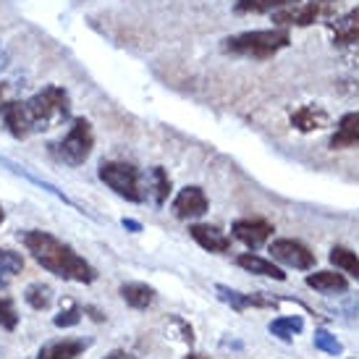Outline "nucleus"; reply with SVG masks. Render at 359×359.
Instances as JSON below:
<instances>
[{"mask_svg":"<svg viewBox=\"0 0 359 359\" xmlns=\"http://www.w3.org/2000/svg\"><path fill=\"white\" fill-rule=\"evenodd\" d=\"M71 116V100L66 90L60 87H45L42 92L32 95L24 102H6L3 121L11 137L27 140L29 134H40L53 126H58Z\"/></svg>","mask_w":359,"mask_h":359,"instance_id":"f257e3e1","label":"nucleus"},{"mask_svg":"<svg viewBox=\"0 0 359 359\" xmlns=\"http://www.w3.org/2000/svg\"><path fill=\"white\" fill-rule=\"evenodd\" d=\"M21 241L32 252V257L58 278L76 280V283H92L97 278V270L92 268L87 259L79 257L69 244H63L48 231H24Z\"/></svg>","mask_w":359,"mask_h":359,"instance_id":"f03ea898","label":"nucleus"},{"mask_svg":"<svg viewBox=\"0 0 359 359\" xmlns=\"http://www.w3.org/2000/svg\"><path fill=\"white\" fill-rule=\"evenodd\" d=\"M291 34L286 29H257V32H241L229 40H223V50L231 55H244V58H273L278 50L289 48Z\"/></svg>","mask_w":359,"mask_h":359,"instance_id":"7ed1b4c3","label":"nucleus"},{"mask_svg":"<svg viewBox=\"0 0 359 359\" xmlns=\"http://www.w3.org/2000/svg\"><path fill=\"white\" fill-rule=\"evenodd\" d=\"M100 179L108 184L110 189L118 197L129 202H144L147 200V189H144V176L140 168H134L131 163H118V160H108L100 165Z\"/></svg>","mask_w":359,"mask_h":359,"instance_id":"20e7f679","label":"nucleus"},{"mask_svg":"<svg viewBox=\"0 0 359 359\" xmlns=\"http://www.w3.org/2000/svg\"><path fill=\"white\" fill-rule=\"evenodd\" d=\"M92 147H95V134H92L90 121L76 118L71 123L69 134L53 144V155H55L60 163L76 168V165H81V163L92 155Z\"/></svg>","mask_w":359,"mask_h":359,"instance_id":"39448f33","label":"nucleus"},{"mask_svg":"<svg viewBox=\"0 0 359 359\" xmlns=\"http://www.w3.org/2000/svg\"><path fill=\"white\" fill-rule=\"evenodd\" d=\"M270 255H273V259H278V262L297 270H312L315 262H318L315 252L297 239H276L270 244Z\"/></svg>","mask_w":359,"mask_h":359,"instance_id":"423d86ee","label":"nucleus"},{"mask_svg":"<svg viewBox=\"0 0 359 359\" xmlns=\"http://www.w3.org/2000/svg\"><path fill=\"white\" fill-rule=\"evenodd\" d=\"M325 16H330V6L320 3V0H312L302 8H291L289 6V11H273V21H278L283 27H309V24L325 19Z\"/></svg>","mask_w":359,"mask_h":359,"instance_id":"0eeeda50","label":"nucleus"},{"mask_svg":"<svg viewBox=\"0 0 359 359\" xmlns=\"http://www.w3.org/2000/svg\"><path fill=\"white\" fill-rule=\"evenodd\" d=\"M273 231L276 229L262 218H241V220H233V226H231L233 239H239L241 244H247L250 250H259V247L273 236Z\"/></svg>","mask_w":359,"mask_h":359,"instance_id":"6e6552de","label":"nucleus"},{"mask_svg":"<svg viewBox=\"0 0 359 359\" xmlns=\"http://www.w3.org/2000/svg\"><path fill=\"white\" fill-rule=\"evenodd\" d=\"M210 202H208V194L200 189V187H187V189H181L176 194V200H173V215L179 220H194V218H202L205 212H208Z\"/></svg>","mask_w":359,"mask_h":359,"instance_id":"1a4fd4ad","label":"nucleus"},{"mask_svg":"<svg viewBox=\"0 0 359 359\" xmlns=\"http://www.w3.org/2000/svg\"><path fill=\"white\" fill-rule=\"evenodd\" d=\"M328 29L336 48H359V8L328 21Z\"/></svg>","mask_w":359,"mask_h":359,"instance_id":"9d476101","label":"nucleus"},{"mask_svg":"<svg viewBox=\"0 0 359 359\" xmlns=\"http://www.w3.org/2000/svg\"><path fill=\"white\" fill-rule=\"evenodd\" d=\"M218 291V299L226 302L229 307H233L236 312H244V309H273L276 307V299H268V297H262V294H241L236 289H229V286H215Z\"/></svg>","mask_w":359,"mask_h":359,"instance_id":"9b49d317","label":"nucleus"},{"mask_svg":"<svg viewBox=\"0 0 359 359\" xmlns=\"http://www.w3.org/2000/svg\"><path fill=\"white\" fill-rule=\"evenodd\" d=\"M189 233H191V239L197 241L202 250L212 252V255H223V252L231 250V239L220 229H215V226L194 223V226H189Z\"/></svg>","mask_w":359,"mask_h":359,"instance_id":"f8f14e48","label":"nucleus"},{"mask_svg":"<svg viewBox=\"0 0 359 359\" xmlns=\"http://www.w3.org/2000/svg\"><path fill=\"white\" fill-rule=\"evenodd\" d=\"M359 147V110L346 113L330 137V150H351Z\"/></svg>","mask_w":359,"mask_h":359,"instance_id":"ddd939ff","label":"nucleus"},{"mask_svg":"<svg viewBox=\"0 0 359 359\" xmlns=\"http://www.w3.org/2000/svg\"><path fill=\"white\" fill-rule=\"evenodd\" d=\"M309 289L320 291V294H344L349 291V280L344 273H336V270H318V273H309L307 276Z\"/></svg>","mask_w":359,"mask_h":359,"instance_id":"4468645a","label":"nucleus"},{"mask_svg":"<svg viewBox=\"0 0 359 359\" xmlns=\"http://www.w3.org/2000/svg\"><path fill=\"white\" fill-rule=\"evenodd\" d=\"M291 126L302 134L309 131H318L323 126H328V113L320 108V105H302L297 113H291Z\"/></svg>","mask_w":359,"mask_h":359,"instance_id":"2eb2a0df","label":"nucleus"},{"mask_svg":"<svg viewBox=\"0 0 359 359\" xmlns=\"http://www.w3.org/2000/svg\"><path fill=\"white\" fill-rule=\"evenodd\" d=\"M236 265L244 268L247 273H255V276H265V278H273V280H286V273H283L278 265H273L270 259L259 257L255 252L239 255V257H236Z\"/></svg>","mask_w":359,"mask_h":359,"instance_id":"dca6fc26","label":"nucleus"},{"mask_svg":"<svg viewBox=\"0 0 359 359\" xmlns=\"http://www.w3.org/2000/svg\"><path fill=\"white\" fill-rule=\"evenodd\" d=\"M84 349H87L84 341H74V339L53 341V344H45V346H42L37 359H79Z\"/></svg>","mask_w":359,"mask_h":359,"instance_id":"f3484780","label":"nucleus"},{"mask_svg":"<svg viewBox=\"0 0 359 359\" xmlns=\"http://www.w3.org/2000/svg\"><path fill=\"white\" fill-rule=\"evenodd\" d=\"M121 297H123V302L134 309H147L158 299L155 289L147 286V283H123V286H121Z\"/></svg>","mask_w":359,"mask_h":359,"instance_id":"a211bd4d","label":"nucleus"},{"mask_svg":"<svg viewBox=\"0 0 359 359\" xmlns=\"http://www.w3.org/2000/svg\"><path fill=\"white\" fill-rule=\"evenodd\" d=\"M299 0H236L233 11L236 13H270V11H280L297 6Z\"/></svg>","mask_w":359,"mask_h":359,"instance_id":"6ab92c4d","label":"nucleus"},{"mask_svg":"<svg viewBox=\"0 0 359 359\" xmlns=\"http://www.w3.org/2000/svg\"><path fill=\"white\" fill-rule=\"evenodd\" d=\"M328 259L341 270V273H349L351 278L359 280V255H357V252H351L349 247H341V244H336V247L330 250Z\"/></svg>","mask_w":359,"mask_h":359,"instance_id":"aec40b11","label":"nucleus"},{"mask_svg":"<svg viewBox=\"0 0 359 359\" xmlns=\"http://www.w3.org/2000/svg\"><path fill=\"white\" fill-rule=\"evenodd\" d=\"M268 330L273 336H278L280 341H291L294 336H299L304 330V320L299 315H283V318H276L268 325Z\"/></svg>","mask_w":359,"mask_h":359,"instance_id":"412c9836","label":"nucleus"},{"mask_svg":"<svg viewBox=\"0 0 359 359\" xmlns=\"http://www.w3.org/2000/svg\"><path fill=\"white\" fill-rule=\"evenodd\" d=\"M21 270H24V257H21L19 252L0 250V289L8 286Z\"/></svg>","mask_w":359,"mask_h":359,"instance_id":"4be33fe9","label":"nucleus"},{"mask_svg":"<svg viewBox=\"0 0 359 359\" xmlns=\"http://www.w3.org/2000/svg\"><path fill=\"white\" fill-rule=\"evenodd\" d=\"M24 302L32 309H48L53 304V289L48 283H29L24 291Z\"/></svg>","mask_w":359,"mask_h":359,"instance_id":"5701e85b","label":"nucleus"},{"mask_svg":"<svg viewBox=\"0 0 359 359\" xmlns=\"http://www.w3.org/2000/svg\"><path fill=\"white\" fill-rule=\"evenodd\" d=\"M312 344H315V349L318 351H325V354H333V357L344 354V344H341L333 333H328V330H315Z\"/></svg>","mask_w":359,"mask_h":359,"instance_id":"b1692460","label":"nucleus"},{"mask_svg":"<svg viewBox=\"0 0 359 359\" xmlns=\"http://www.w3.org/2000/svg\"><path fill=\"white\" fill-rule=\"evenodd\" d=\"M152 187H155V202L158 205H165V200H168L170 194V176L165 173V168H152Z\"/></svg>","mask_w":359,"mask_h":359,"instance_id":"393cba45","label":"nucleus"},{"mask_svg":"<svg viewBox=\"0 0 359 359\" xmlns=\"http://www.w3.org/2000/svg\"><path fill=\"white\" fill-rule=\"evenodd\" d=\"M16 325H19V312L13 307V302L0 297V328L16 330Z\"/></svg>","mask_w":359,"mask_h":359,"instance_id":"a878e982","label":"nucleus"},{"mask_svg":"<svg viewBox=\"0 0 359 359\" xmlns=\"http://www.w3.org/2000/svg\"><path fill=\"white\" fill-rule=\"evenodd\" d=\"M81 320V309L76 307V304H69V309H60V315H55V325L58 328H74L76 323Z\"/></svg>","mask_w":359,"mask_h":359,"instance_id":"bb28decb","label":"nucleus"},{"mask_svg":"<svg viewBox=\"0 0 359 359\" xmlns=\"http://www.w3.org/2000/svg\"><path fill=\"white\" fill-rule=\"evenodd\" d=\"M105 359H137V357H134V354H129V351L116 349V351H110V354H108Z\"/></svg>","mask_w":359,"mask_h":359,"instance_id":"cd10ccee","label":"nucleus"},{"mask_svg":"<svg viewBox=\"0 0 359 359\" xmlns=\"http://www.w3.org/2000/svg\"><path fill=\"white\" fill-rule=\"evenodd\" d=\"M8 69V53L0 48V71H6Z\"/></svg>","mask_w":359,"mask_h":359,"instance_id":"c85d7f7f","label":"nucleus"},{"mask_svg":"<svg viewBox=\"0 0 359 359\" xmlns=\"http://www.w3.org/2000/svg\"><path fill=\"white\" fill-rule=\"evenodd\" d=\"M123 226H126V229H131V231H140L142 229L137 220H126V218H123Z\"/></svg>","mask_w":359,"mask_h":359,"instance_id":"c756f323","label":"nucleus"},{"mask_svg":"<svg viewBox=\"0 0 359 359\" xmlns=\"http://www.w3.org/2000/svg\"><path fill=\"white\" fill-rule=\"evenodd\" d=\"M6 108V87H0V113Z\"/></svg>","mask_w":359,"mask_h":359,"instance_id":"7c9ffc66","label":"nucleus"},{"mask_svg":"<svg viewBox=\"0 0 359 359\" xmlns=\"http://www.w3.org/2000/svg\"><path fill=\"white\" fill-rule=\"evenodd\" d=\"M187 359H205V357H200V354H189Z\"/></svg>","mask_w":359,"mask_h":359,"instance_id":"2f4dec72","label":"nucleus"},{"mask_svg":"<svg viewBox=\"0 0 359 359\" xmlns=\"http://www.w3.org/2000/svg\"><path fill=\"white\" fill-rule=\"evenodd\" d=\"M3 220H6V212H3V208H0V223H3Z\"/></svg>","mask_w":359,"mask_h":359,"instance_id":"473e14b6","label":"nucleus"},{"mask_svg":"<svg viewBox=\"0 0 359 359\" xmlns=\"http://www.w3.org/2000/svg\"><path fill=\"white\" fill-rule=\"evenodd\" d=\"M320 3H328V6H330V3H336V0H320Z\"/></svg>","mask_w":359,"mask_h":359,"instance_id":"72a5a7b5","label":"nucleus"}]
</instances>
